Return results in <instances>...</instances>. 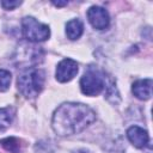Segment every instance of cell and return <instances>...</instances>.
<instances>
[{"label":"cell","instance_id":"3957f363","mask_svg":"<svg viewBox=\"0 0 153 153\" xmlns=\"http://www.w3.org/2000/svg\"><path fill=\"white\" fill-rule=\"evenodd\" d=\"M22 30L23 35L26 39L31 42H42L49 38L50 30L45 24L39 23L32 17H25L22 20Z\"/></svg>","mask_w":153,"mask_h":153},{"label":"cell","instance_id":"30bf717a","mask_svg":"<svg viewBox=\"0 0 153 153\" xmlns=\"http://www.w3.org/2000/svg\"><path fill=\"white\" fill-rule=\"evenodd\" d=\"M1 145L10 153H20L24 147V142L20 139L14 137V136H10V137L1 140Z\"/></svg>","mask_w":153,"mask_h":153},{"label":"cell","instance_id":"277c9868","mask_svg":"<svg viewBox=\"0 0 153 153\" xmlns=\"http://www.w3.org/2000/svg\"><path fill=\"white\" fill-rule=\"evenodd\" d=\"M104 76L99 71L94 68H88L80 79L81 92L86 96H97L104 90Z\"/></svg>","mask_w":153,"mask_h":153},{"label":"cell","instance_id":"5b68a950","mask_svg":"<svg viewBox=\"0 0 153 153\" xmlns=\"http://www.w3.org/2000/svg\"><path fill=\"white\" fill-rule=\"evenodd\" d=\"M87 19L90 24L97 30H104L110 24L109 13L100 6H92L87 11Z\"/></svg>","mask_w":153,"mask_h":153},{"label":"cell","instance_id":"5bb4252c","mask_svg":"<svg viewBox=\"0 0 153 153\" xmlns=\"http://www.w3.org/2000/svg\"><path fill=\"white\" fill-rule=\"evenodd\" d=\"M53 4L57 7H62V6H66L67 5V1H53Z\"/></svg>","mask_w":153,"mask_h":153},{"label":"cell","instance_id":"8992f818","mask_svg":"<svg viewBox=\"0 0 153 153\" xmlns=\"http://www.w3.org/2000/svg\"><path fill=\"white\" fill-rule=\"evenodd\" d=\"M78 63L72 59H63L56 67V80L60 82H67L72 80L78 73Z\"/></svg>","mask_w":153,"mask_h":153},{"label":"cell","instance_id":"7c38bea8","mask_svg":"<svg viewBox=\"0 0 153 153\" xmlns=\"http://www.w3.org/2000/svg\"><path fill=\"white\" fill-rule=\"evenodd\" d=\"M11 84V73L6 69H0V92L6 91Z\"/></svg>","mask_w":153,"mask_h":153},{"label":"cell","instance_id":"9c48e42d","mask_svg":"<svg viewBox=\"0 0 153 153\" xmlns=\"http://www.w3.org/2000/svg\"><path fill=\"white\" fill-rule=\"evenodd\" d=\"M84 31V25L80 19H72L66 25V35L69 39H78Z\"/></svg>","mask_w":153,"mask_h":153},{"label":"cell","instance_id":"ba28073f","mask_svg":"<svg viewBox=\"0 0 153 153\" xmlns=\"http://www.w3.org/2000/svg\"><path fill=\"white\" fill-rule=\"evenodd\" d=\"M131 91L134 96L141 100H147L152 96V79H141L133 84Z\"/></svg>","mask_w":153,"mask_h":153},{"label":"cell","instance_id":"8fae6325","mask_svg":"<svg viewBox=\"0 0 153 153\" xmlns=\"http://www.w3.org/2000/svg\"><path fill=\"white\" fill-rule=\"evenodd\" d=\"M14 116V111L12 108H2L0 109V135L6 131V129L12 123Z\"/></svg>","mask_w":153,"mask_h":153},{"label":"cell","instance_id":"9a60e30c","mask_svg":"<svg viewBox=\"0 0 153 153\" xmlns=\"http://www.w3.org/2000/svg\"><path fill=\"white\" fill-rule=\"evenodd\" d=\"M73 153H91V152H88V151H86V149H78V151H75V152H73Z\"/></svg>","mask_w":153,"mask_h":153},{"label":"cell","instance_id":"6da1fadb","mask_svg":"<svg viewBox=\"0 0 153 153\" xmlns=\"http://www.w3.org/2000/svg\"><path fill=\"white\" fill-rule=\"evenodd\" d=\"M96 121L94 111L81 103H63L60 105L51 120L54 131L60 136H69L82 131Z\"/></svg>","mask_w":153,"mask_h":153},{"label":"cell","instance_id":"7a4b0ae2","mask_svg":"<svg viewBox=\"0 0 153 153\" xmlns=\"http://www.w3.org/2000/svg\"><path fill=\"white\" fill-rule=\"evenodd\" d=\"M45 74L38 68H27L20 73L17 80L20 93L27 98H33L41 93L44 86Z\"/></svg>","mask_w":153,"mask_h":153},{"label":"cell","instance_id":"52a82bcc","mask_svg":"<svg viewBox=\"0 0 153 153\" xmlns=\"http://www.w3.org/2000/svg\"><path fill=\"white\" fill-rule=\"evenodd\" d=\"M127 136H128V140L137 148H143L149 140L147 131L137 126H131L127 130Z\"/></svg>","mask_w":153,"mask_h":153},{"label":"cell","instance_id":"4fadbf2b","mask_svg":"<svg viewBox=\"0 0 153 153\" xmlns=\"http://www.w3.org/2000/svg\"><path fill=\"white\" fill-rule=\"evenodd\" d=\"M22 4V1H1V5L5 10H13L18 7Z\"/></svg>","mask_w":153,"mask_h":153}]
</instances>
